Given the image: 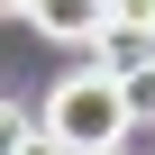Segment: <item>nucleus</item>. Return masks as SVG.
<instances>
[{
  "instance_id": "obj_1",
  "label": "nucleus",
  "mask_w": 155,
  "mask_h": 155,
  "mask_svg": "<svg viewBox=\"0 0 155 155\" xmlns=\"http://www.w3.org/2000/svg\"><path fill=\"white\" fill-rule=\"evenodd\" d=\"M73 155H110V146H128V91H119V73H101V64H82V73H64V82L46 91V110H37Z\"/></svg>"
},
{
  "instance_id": "obj_2",
  "label": "nucleus",
  "mask_w": 155,
  "mask_h": 155,
  "mask_svg": "<svg viewBox=\"0 0 155 155\" xmlns=\"http://www.w3.org/2000/svg\"><path fill=\"white\" fill-rule=\"evenodd\" d=\"M110 18H119L110 0H28V28H37V37H55V46H82V55L110 37Z\"/></svg>"
},
{
  "instance_id": "obj_3",
  "label": "nucleus",
  "mask_w": 155,
  "mask_h": 155,
  "mask_svg": "<svg viewBox=\"0 0 155 155\" xmlns=\"http://www.w3.org/2000/svg\"><path fill=\"white\" fill-rule=\"evenodd\" d=\"M91 64H101V73H119V82H128V73H146V64H155V28H137V18H110V37L91 46Z\"/></svg>"
},
{
  "instance_id": "obj_4",
  "label": "nucleus",
  "mask_w": 155,
  "mask_h": 155,
  "mask_svg": "<svg viewBox=\"0 0 155 155\" xmlns=\"http://www.w3.org/2000/svg\"><path fill=\"white\" fill-rule=\"evenodd\" d=\"M9 155H73L46 119H28V110H9Z\"/></svg>"
},
{
  "instance_id": "obj_5",
  "label": "nucleus",
  "mask_w": 155,
  "mask_h": 155,
  "mask_svg": "<svg viewBox=\"0 0 155 155\" xmlns=\"http://www.w3.org/2000/svg\"><path fill=\"white\" fill-rule=\"evenodd\" d=\"M119 91H128V119H137V128H155V64H146V73H128Z\"/></svg>"
},
{
  "instance_id": "obj_6",
  "label": "nucleus",
  "mask_w": 155,
  "mask_h": 155,
  "mask_svg": "<svg viewBox=\"0 0 155 155\" xmlns=\"http://www.w3.org/2000/svg\"><path fill=\"white\" fill-rule=\"evenodd\" d=\"M119 18H137V28H155V0H119Z\"/></svg>"
},
{
  "instance_id": "obj_7",
  "label": "nucleus",
  "mask_w": 155,
  "mask_h": 155,
  "mask_svg": "<svg viewBox=\"0 0 155 155\" xmlns=\"http://www.w3.org/2000/svg\"><path fill=\"white\" fill-rule=\"evenodd\" d=\"M110 155H128V146H110Z\"/></svg>"
}]
</instances>
